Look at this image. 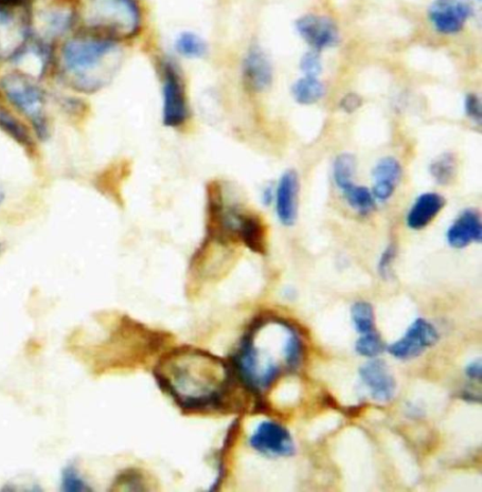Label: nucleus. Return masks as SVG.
I'll return each mask as SVG.
<instances>
[{"mask_svg": "<svg viewBox=\"0 0 482 492\" xmlns=\"http://www.w3.org/2000/svg\"><path fill=\"white\" fill-rule=\"evenodd\" d=\"M132 173L131 162L120 159L107 167L97 179L98 190L119 206H123L122 188Z\"/></svg>", "mask_w": 482, "mask_h": 492, "instance_id": "14", "label": "nucleus"}, {"mask_svg": "<svg viewBox=\"0 0 482 492\" xmlns=\"http://www.w3.org/2000/svg\"><path fill=\"white\" fill-rule=\"evenodd\" d=\"M397 255V249L395 246H389L382 253L378 270L382 278L388 279L391 275V267L393 262H394Z\"/></svg>", "mask_w": 482, "mask_h": 492, "instance_id": "29", "label": "nucleus"}, {"mask_svg": "<svg viewBox=\"0 0 482 492\" xmlns=\"http://www.w3.org/2000/svg\"><path fill=\"white\" fill-rule=\"evenodd\" d=\"M205 240L229 248L240 244V229L246 209L229 204L219 180H211L205 188Z\"/></svg>", "mask_w": 482, "mask_h": 492, "instance_id": "4", "label": "nucleus"}, {"mask_svg": "<svg viewBox=\"0 0 482 492\" xmlns=\"http://www.w3.org/2000/svg\"><path fill=\"white\" fill-rule=\"evenodd\" d=\"M355 351L364 357H376L384 351V344L378 332L363 335L355 343Z\"/></svg>", "mask_w": 482, "mask_h": 492, "instance_id": "27", "label": "nucleus"}, {"mask_svg": "<svg viewBox=\"0 0 482 492\" xmlns=\"http://www.w3.org/2000/svg\"><path fill=\"white\" fill-rule=\"evenodd\" d=\"M362 104V99L356 94H349L341 100V106L346 113H353Z\"/></svg>", "mask_w": 482, "mask_h": 492, "instance_id": "31", "label": "nucleus"}, {"mask_svg": "<svg viewBox=\"0 0 482 492\" xmlns=\"http://www.w3.org/2000/svg\"><path fill=\"white\" fill-rule=\"evenodd\" d=\"M457 161L453 153H444L437 157L430 167L434 179L440 185H449L455 179Z\"/></svg>", "mask_w": 482, "mask_h": 492, "instance_id": "23", "label": "nucleus"}, {"mask_svg": "<svg viewBox=\"0 0 482 492\" xmlns=\"http://www.w3.org/2000/svg\"><path fill=\"white\" fill-rule=\"evenodd\" d=\"M360 375L373 400L384 403L394 397L397 388L396 381L384 361L372 360L366 362L361 368Z\"/></svg>", "mask_w": 482, "mask_h": 492, "instance_id": "11", "label": "nucleus"}, {"mask_svg": "<svg viewBox=\"0 0 482 492\" xmlns=\"http://www.w3.org/2000/svg\"><path fill=\"white\" fill-rule=\"evenodd\" d=\"M174 47L181 56L187 58H202L207 52L205 41L195 33L185 31L176 38Z\"/></svg>", "mask_w": 482, "mask_h": 492, "instance_id": "22", "label": "nucleus"}, {"mask_svg": "<svg viewBox=\"0 0 482 492\" xmlns=\"http://www.w3.org/2000/svg\"><path fill=\"white\" fill-rule=\"evenodd\" d=\"M75 12L65 3H53L40 16L41 28L45 39H57L71 29L75 22Z\"/></svg>", "mask_w": 482, "mask_h": 492, "instance_id": "17", "label": "nucleus"}, {"mask_svg": "<svg viewBox=\"0 0 482 492\" xmlns=\"http://www.w3.org/2000/svg\"><path fill=\"white\" fill-rule=\"evenodd\" d=\"M6 245L3 242H0V258L4 256V254L6 252Z\"/></svg>", "mask_w": 482, "mask_h": 492, "instance_id": "36", "label": "nucleus"}, {"mask_svg": "<svg viewBox=\"0 0 482 492\" xmlns=\"http://www.w3.org/2000/svg\"><path fill=\"white\" fill-rule=\"evenodd\" d=\"M248 445L267 457H289L295 453L289 431L272 421L260 423L249 435Z\"/></svg>", "mask_w": 482, "mask_h": 492, "instance_id": "7", "label": "nucleus"}, {"mask_svg": "<svg viewBox=\"0 0 482 492\" xmlns=\"http://www.w3.org/2000/svg\"><path fill=\"white\" fill-rule=\"evenodd\" d=\"M27 0H0V5H19L26 4Z\"/></svg>", "mask_w": 482, "mask_h": 492, "instance_id": "35", "label": "nucleus"}, {"mask_svg": "<svg viewBox=\"0 0 482 492\" xmlns=\"http://www.w3.org/2000/svg\"><path fill=\"white\" fill-rule=\"evenodd\" d=\"M159 379L184 408L215 405L227 390L229 373L219 359L201 351H176L161 363Z\"/></svg>", "mask_w": 482, "mask_h": 492, "instance_id": "1", "label": "nucleus"}, {"mask_svg": "<svg viewBox=\"0 0 482 492\" xmlns=\"http://www.w3.org/2000/svg\"><path fill=\"white\" fill-rule=\"evenodd\" d=\"M344 192L348 204L362 214H368L374 208V197L366 187L351 185Z\"/></svg>", "mask_w": 482, "mask_h": 492, "instance_id": "26", "label": "nucleus"}, {"mask_svg": "<svg viewBox=\"0 0 482 492\" xmlns=\"http://www.w3.org/2000/svg\"><path fill=\"white\" fill-rule=\"evenodd\" d=\"M445 204L444 197L436 193L420 195L407 215V225L414 230H422L430 225Z\"/></svg>", "mask_w": 482, "mask_h": 492, "instance_id": "19", "label": "nucleus"}, {"mask_svg": "<svg viewBox=\"0 0 482 492\" xmlns=\"http://www.w3.org/2000/svg\"><path fill=\"white\" fill-rule=\"evenodd\" d=\"M402 166L394 157L381 159L372 170L374 184L372 195L382 202L394 194L402 177Z\"/></svg>", "mask_w": 482, "mask_h": 492, "instance_id": "16", "label": "nucleus"}, {"mask_svg": "<svg viewBox=\"0 0 482 492\" xmlns=\"http://www.w3.org/2000/svg\"><path fill=\"white\" fill-rule=\"evenodd\" d=\"M438 340L436 328L424 319H417L401 340L388 346V351L397 359L412 360L432 348Z\"/></svg>", "mask_w": 482, "mask_h": 492, "instance_id": "8", "label": "nucleus"}, {"mask_svg": "<svg viewBox=\"0 0 482 492\" xmlns=\"http://www.w3.org/2000/svg\"><path fill=\"white\" fill-rule=\"evenodd\" d=\"M111 35L85 31L64 43L60 50V78L69 88L94 94L109 82L107 60L116 50Z\"/></svg>", "mask_w": 482, "mask_h": 492, "instance_id": "2", "label": "nucleus"}, {"mask_svg": "<svg viewBox=\"0 0 482 492\" xmlns=\"http://www.w3.org/2000/svg\"><path fill=\"white\" fill-rule=\"evenodd\" d=\"M292 95L298 103L311 105L324 97L325 86L318 78L305 77L293 84Z\"/></svg>", "mask_w": 482, "mask_h": 492, "instance_id": "21", "label": "nucleus"}, {"mask_svg": "<svg viewBox=\"0 0 482 492\" xmlns=\"http://www.w3.org/2000/svg\"><path fill=\"white\" fill-rule=\"evenodd\" d=\"M464 107H466V112L472 120L476 121L477 123L481 122V102L477 95L469 94L466 99V102H464Z\"/></svg>", "mask_w": 482, "mask_h": 492, "instance_id": "30", "label": "nucleus"}, {"mask_svg": "<svg viewBox=\"0 0 482 492\" xmlns=\"http://www.w3.org/2000/svg\"><path fill=\"white\" fill-rule=\"evenodd\" d=\"M299 68L305 77L318 78L323 69L318 51L306 53L299 61Z\"/></svg>", "mask_w": 482, "mask_h": 492, "instance_id": "28", "label": "nucleus"}, {"mask_svg": "<svg viewBox=\"0 0 482 492\" xmlns=\"http://www.w3.org/2000/svg\"><path fill=\"white\" fill-rule=\"evenodd\" d=\"M469 0H435L428 9V19L444 35L459 33L473 15Z\"/></svg>", "mask_w": 482, "mask_h": 492, "instance_id": "9", "label": "nucleus"}, {"mask_svg": "<svg viewBox=\"0 0 482 492\" xmlns=\"http://www.w3.org/2000/svg\"><path fill=\"white\" fill-rule=\"evenodd\" d=\"M0 89L9 103L32 125L41 141L50 136L47 96L39 80L22 70L9 72L0 80Z\"/></svg>", "mask_w": 482, "mask_h": 492, "instance_id": "3", "label": "nucleus"}, {"mask_svg": "<svg viewBox=\"0 0 482 492\" xmlns=\"http://www.w3.org/2000/svg\"><path fill=\"white\" fill-rule=\"evenodd\" d=\"M243 77L246 85L254 92H264L272 85L274 74L271 62L258 47L247 52L243 63Z\"/></svg>", "mask_w": 482, "mask_h": 492, "instance_id": "12", "label": "nucleus"}, {"mask_svg": "<svg viewBox=\"0 0 482 492\" xmlns=\"http://www.w3.org/2000/svg\"><path fill=\"white\" fill-rule=\"evenodd\" d=\"M451 246L461 249L482 241V224L479 214L473 209L463 211L447 232Z\"/></svg>", "mask_w": 482, "mask_h": 492, "instance_id": "15", "label": "nucleus"}, {"mask_svg": "<svg viewBox=\"0 0 482 492\" xmlns=\"http://www.w3.org/2000/svg\"><path fill=\"white\" fill-rule=\"evenodd\" d=\"M33 38L26 4L0 5V60L15 61Z\"/></svg>", "mask_w": 482, "mask_h": 492, "instance_id": "5", "label": "nucleus"}, {"mask_svg": "<svg viewBox=\"0 0 482 492\" xmlns=\"http://www.w3.org/2000/svg\"><path fill=\"white\" fill-rule=\"evenodd\" d=\"M299 191L298 173L293 170L285 172L277 190V215L284 226H292L297 221Z\"/></svg>", "mask_w": 482, "mask_h": 492, "instance_id": "13", "label": "nucleus"}, {"mask_svg": "<svg viewBox=\"0 0 482 492\" xmlns=\"http://www.w3.org/2000/svg\"><path fill=\"white\" fill-rule=\"evenodd\" d=\"M351 314L355 330L362 336L377 331L374 327L373 309L370 303L365 301L354 303Z\"/></svg>", "mask_w": 482, "mask_h": 492, "instance_id": "24", "label": "nucleus"}, {"mask_svg": "<svg viewBox=\"0 0 482 492\" xmlns=\"http://www.w3.org/2000/svg\"><path fill=\"white\" fill-rule=\"evenodd\" d=\"M163 123L169 129H181L190 119L184 83L171 63L163 67Z\"/></svg>", "mask_w": 482, "mask_h": 492, "instance_id": "6", "label": "nucleus"}, {"mask_svg": "<svg viewBox=\"0 0 482 492\" xmlns=\"http://www.w3.org/2000/svg\"><path fill=\"white\" fill-rule=\"evenodd\" d=\"M295 26L302 40L318 52L335 47L341 39L336 24L326 16L305 15Z\"/></svg>", "mask_w": 482, "mask_h": 492, "instance_id": "10", "label": "nucleus"}, {"mask_svg": "<svg viewBox=\"0 0 482 492\" xmlns=\"http://www.w3.org/2000/svg\"><path fill=\"white\" fill-rule=\"evenodd\" d=\"M0 131L19 144L29 156L37 154V144L28 127L4 106H0Z\"/></svg>", "mask_w": 482, "mask_h": 492, "instance_id": "20", "label": "nucleus"}, {"mask_svg": "<svg viewBox=\"0 0 482 492\" xmlns=\"http://www.w3.org/2000/svg\"><path fill=\"white\" fill-rule=\"evenodd\" d=\"M240 244L253 253L267 254V228L258 214L245 211L240 229Z\"/></svg>", "mask_w": 482, "mask_h": 492, "instance_id": "18", "label": "nucleus"}, {"mask_svg": "<svg viewBox=\"0 0 482 492\" xmlns=\"http://www.w3.org/2000/svg\"><path fill=\"white\" fill-rule=\"evenodd\" d=\"M355 166V158L350 153H343L335 159L333 163V177L335 183L342 191L352 185Z\"/></svg>", "mask_w": 482, "mask_h": 492, "instance_id": "25", "label": "nucleus"}, {"mask_svg": "<svg viewBox=\"0 0 482 492\" xmlns=\"http://www.w3.org/2000/svg\"><path fill=\"white\" fill-rule=\"evenodd\" d=\"M274 197L272 187H267L264 190L262 194V202L265 205H269L272 203Z\"/></svg>", "mask_w": 482, "mask_h": 492, "instance_id": "34", "label": "nucleus"}, {"mask_svg": "<svg viewBox=\"0 0 482 492\" xmlns=\"http://www.w3.org/2000/svg\"><path fill=\"white\" fill-rule=\"evenodd\" d=\"M69 469L70 470H68L65 474V476H64L65 485L68 487L70 485L69 489H76V490L85 489L86 490V487H84V483L82 479L79 476H77V472L74 470H71V468Z\"/></svg>", "mask_w": 482, "mask_h": 492, "instance_id": "32", "label": "nucleus"}, {"mask_svg": "<svg viewBox=\"0 0 482 492\" xmlns=\"http://www.w3.org/2000/svg\"><path fill=\"white\" fill-rule=\"evenodd\" d=\"M3 198H4V195L2 194V193H0V204H2L3 203Z\"/></svg>", "mask_w": 482, "mask_h": 492, "instance_id": "37", "label": "nucleus"}, {"mask_svg": "<svg viewBox=\"0 0 482 492\" xmlns=\"http://www.w3.org/2000/svg\"><path fill=\"white\" fill-rule=\"evenodd\" d=\"M466 372L470 379L480 380L482 375L481 361H475L469 363Z\"/></svg>", "mask_w": 482, "mask_h": 492, "instance_id": "33", "label": "nucleus"}]
</instances>
